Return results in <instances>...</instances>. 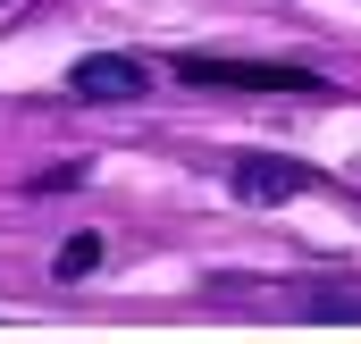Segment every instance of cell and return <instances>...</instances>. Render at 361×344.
<instances>
[{
    "label": "cell",
    "instance_id": "6da1fadb",
    "mask_svg": "<svg viewBox=\"0 0 361 344\" xmlns=\"http://www.w3.org/2000/svg\"><path fill=\"white\" fill-rule=\"evenodd\" d=\"M177 85H202V92H319L311 68H286V59H177Z\"/></svg>",
    "mask_w": 361,
    "mask_h": 344
},
{
    "label": "cell",
    "instance_id": "7a4b0ae2",
    "mask_svg": "<svg viewBox=\"0 0 361 344\" xmlns=\"http://www.w3.org/2000/svg\"><path fill=\"white\" fill-rule=\"evenodd\" d=\"M68 85H76V101H135V92H152V68L135 51H92L68 68Z\"/></svg>",
    "mask_w": 361,
    "mask_h": 344
},
{
    "label": "cell",
    "instance_id": "3957f363",
    "mask_svg": "<svg viewBox=\"0 0 361 344\" xmlns=\"http://www.w3.org/2000/svg\"><path fill=\"white\" fill-rule=\"evenodd\" d=\"M311 185L302 160H269V152H252V160H235V202H252V210H269V202H294Z\"/></svg>",
    "mask_w": 361,
    "mask_h": 344
},
{
    "label": "cell",
    "instance_id": "277c9868",
    "mask_svg": "<svg viewBox=\"0 0 361 344\" xmlns=\"http://www.w3.org/2000/svg\"><path fill=\"white\" fill-rule=\"evenodd\" d=\"M92 260H101V235H68L59 244V277H85Z\"/></svg>",
    "mask_w": 361,
    "mask_h": 344
}]
</instances>
